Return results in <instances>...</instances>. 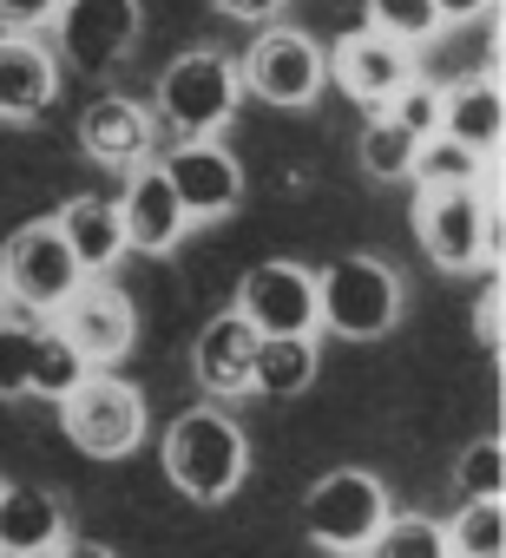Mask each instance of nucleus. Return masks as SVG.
<instances>
[{
  "instance_id": "1",
  "label": "nucleus",
  "mask_w": 506,
  "mask_h": 558,
  "mask_svg": "<svg viewBox=\"0 0 506 558\" xmlns=\"http://www.w3.org/2000/svg\"><path fill=\"white\" fill-rule=\"evenodd\" d=\"M158 460H165V480L191 506H224L243 486V473H250V440H243V427L224 408H184L165 427Z\"/></svg>"
},
{
  "instance_id": "2",
  "label": "nucleus",
  "mask_w": 506,
  "mask_h": 558,
  "mask_svg": "<svg viewBox=\"0 0 506 558\" xmlns=\"http://www.w3.org/2000/svg\"><path fill=\"white\" fill-rule=\"evenodd\" d=\"M316 323L342 342H382L401 323V276L382 256H336L316 276Z\"/></svg>"
},
{
  "instance_id": "3",
  "label": "nucleus",
  "mask_w": 506,
  "mask_h": 558,
  "mask_svg": "<svg viewBox=\"0 0 506 558\" xmlns=\"http://www.w3.org/2000/svg\"><path fill=\"white\" fill-rule=\"evenodd\" d=\"M388 486L369 466H336L303 493V532L336 551V558H362L375 545V532L388 525Z\"/></svg>"
},
{
  "instance_id": "4",
  "label": "nucleus",
  "mask_w": 506,
  "mask_h": 558,
  "mask_svg": "<svg viewBox=\"0 0 506 558\" xmlns=\"http://www.w3.org/2000/svg\"><path fill=\"white\" fill-rule=\"evenodd\" d=\"M237 99H243L237 66L210 47H191L158 73V112L152 119H165L178 138H217L237 119Z\"/></svg>"
},
{
  "instance_id": "5",
  "label": "nucleus",
  "mask_w": 506,
  "mask_h": 558,
  "mask_svg": "<svg viewBox=\"0 0 506 558\" xmlns=\"http://www.w3.org/2000/svg\"><path fill=\"white\" fill-rule=\"evenodd\" d=\"M414 236L434 269H480L499 256V217L486 184L480 191H421L414 197Z\"/></svg>"
},
{
  "instance_id": "6",
  "label": "nucleus",
  "mask_w": 506,
  "mask_h": 558,
  "mask_svg": "<svg viewBox=\"0 0 506 558\" xmlns=\"http://www.w3.org/2000/svg\"><path fill=\"white\" fill-rule=\"evenodd\" d=\"M145 34V8L138 0H60V14H53V40L67 66H80L86 80H112L132 47Z\"/></svg>"
},
{
  "instance_id": "7",
  "label": "nucleus",
  "mask_w": 506,
  "mask_h": 558,
  "mask_svg": "<svg viewBox=\"0 0 506 558\" xmlns=\"http://www.w3.org/2000/svg\"><path fill=\"white\" fill-rule=\"evenodd\" d=\"M0 283H8V296L27 303L34 316H47V310L60 316L67 296L86 283V276H80L67 236L53 230V217H34V223H21L8 243H0Z\"/></svg>"
},
{
  "instance_id": "8",
  "label": "nucleus",
  "mask_w": 506,
  "mask_h": 558,
  "mask_svg": "<svg viewBox=\"0 0 506 558\" xmlns=\"http://www.w3.org/2000/svg\"><path fill=\"white\" fill-rule=\"evenodd\" d=\"M60 427L80 453L93 460H125L145 440V395L119 375H86L67 401H60Z\"/></svg>"
},
{
  "instance_id": "9",
  "label": "nucleus",
  "mask_w": 506,
  "mask_h": 558,
  "mask_svg": "<svg viewBox=\"0 0 506 558\" xmlns=\"http://www.w3.org/2000/svg\"><path fill=\"white\" fill-rule=\"evenodd\" d=\"M237 316L250 323L257 342H277V336H316V269L290 263V256H270L257 263L237 283Z\"/></svg>"
},
{
  "instance_id": "10",
  "label": "nucleus",
  "mask_w": 506,
  "mask_h": 558,
  "mask_svg": "<svg viewBox=\"0 0 506 558\" xmlns=\"http://www.w3.org/2000/svg\"><path fill=\"white\" fill-rule=\"evenodd\" d=\"M237 86H250L264 106L297 112V106H310V99L323 93V53H316V40L297 34V27H264L257 40H250L243 66H237Z\"/></svg>"
},
{
  "instance_id": "11",
  "label": "nucleus",
  "mask_w": 506,
  "mask_h": 558,
  "mask_svg": "<svg viewBox=\"0 0 506 558\" xmlns=\"http://www.w3.org/2000/svg\"><path fill=\"white\" fill-rule=\"evenodd\" d=\"M158 171H165V184H171V197L191 223H210V217L243 204V165L217 138H178L158 158Z\"/></svg>"
},
{
  "instance_id": "12",
  "label": "nucleus",
  "mask_w": 506,
  "mask_h": 558,
  "mask_svg": "<svg viewBox=\"0 0 506 558\" xmlns=\"http://www.w3.org/2000/svg\"><path fill=\"white\" fill-rule=\"evenodd\" d=\"M53 329H60L67 349L99 375V368H112V362L132 349L138 316H132V296H125V290H112V283H80V290L67 296V310H60Z\"/></svg>"
},
{
  "instance_id": "13",
  "label": "nucleus",
  "mask_w": 506,
  "mask_h": 558,
  "mask_svg": "<svg viewBox=\"0 0 506 558\" xmlns=\"http://www.w3.org/2000/svg\"><path fill=\"white\" fill-rule=\"evenodd\" d=\"M80 145H86L93 165H106V171L125 178V171L152 165L158 119H152V106H138V99H125V93H106V99L86 106V119H80Z\"/></svg>"
},
{
  "instance_id": "14",
  "label": "nucleus",
  "mask_w": 506,
  "mask_h": 558,
  "mask_svg": "<svg viewBox=\"0 0 506 558\" xmlns=\"http://www.w3.org/2000/svg\"><path fill=\"white\" fill-rule=\"evenodd\" d=\"M112 210H119L125 250H138V256H165V250H178L184 230H191V217L178 210V197H171V184H165V171H158V158L138 165V171H125V191L112 197Z\"/></svg>"
},
{
  "instance_id": "15",
  "label": "nucleus",
  "mask_w": 506,
  "mask_h": 558,
  "mask_svg": "<svg viewBox=\"0 0 506 558\" xmlns=\"http://www.w3.org/2000/svg\"><path fill=\"white\" fill-rule=\"evenodd\" d=\"M336 80H342V93L362 99L369 112H388V99H395L401 86H414L421 73H414V47H401V40L375 34V27H362V34H349V40L336 47Z\"/></svg>"
},
{
  "instance_id": "16",
  "label": "nucleus",
  "mask_w": 506,
  "mask_h": 558,
  "mask_svg": "<svg viewBox=\"0 0 506 558\" xmlns=\"http://www.w3.org/2000/svg\"><path fill=\"white\" fill-rule=\"evenodd\" d=\"M60 93V60L34 34H0V119H40Z\"/></svg>"
},
{
  "instance_id": "17",
  "label": "nucleus",
  "mask_w": 506,
  "mask_h": 558,
  "mask_svg": "<svg viewBox=\"0 0 506 558\" xmlns=\"http://www.w3.org/2000/svg\"><path fill=\"white\" fill-rule=\"evenodd\" d=\"M67 545V506L47 486H0V558H53Z\"/></svg>"
},
{
  "instance_id": "18",
  "label": "nucleus",
  "mask_w": 506,
  "mask_h": 558,
  "mask_svg": "<svg viewBox=\"0 0 506 558\" xmlns=\"http://www.w3.org/2000/svg\"><path fill=\"white\" fill-rule=\"evenodd\" d=\"M250 362H257V336H250V323L237 310L210 316L204 336H197V349H191V368H197L204 395H217V401L250 395Z\"/></svg>"
},
{
  "instance_id": "19",
  "label": "nucleus",
  "mask_w": 506,
  "mask_h": 558,
  "mask_svg": "<svg viewBox=\"0 0 506 558\" xmlns=\"http://www.w3.org/2000/svg\"><path fill=\"white\" fill-rule=\"evenodd\" d=\"M499 132H506V106H499L493 73H473V80H460V86L441 93V138H454V145H467L473 158L493 165Z\"/></svg>"
},
{
  "instance_id": "20",
  "label": "nucleus",
  "mask_w": 506,
  "mask_h": 558,
  "mask_svg": "<svg viewBox=\"0 0 506 558\" xmlns=\"http://www.w3.org/2000/svg\"><path fill=\"white\" fill-rule=\"evenodd\" d=\"M53 230L67 236V250H73V263H80L86 283H93V276H106L125 256V230H119L112 197H67L60 217H53Z\"/></svg>"
},
{
  "instance_id": "21",
  "label": "nucleus",
  "mask_w": 506,
  "mask_h": 558,
  "mask_svg": "<svg viewBox=\"0 0 506 558\" xmlns=\"http://www.w3.org/2000/svg\"><path fill=\"white\" fill-rule=\"evenodd\" d=\"M310 381H316V336H277V342H257V362H250V395L297 401Z\"/></svg>"
},
{
  "instance_id": "22",
  "label": "nucleus",
  "mask_w": 506,
  "mask_h": 558,
  "mask_svg": "<svg viewBox=\"0 0 506 558\" xmlns=\"http://www.w3.org/2000/svg\"><path fill=\"white\" fill-rule=\"evenodd\" d=\"M408 184H421V191H480L486 184V158H473L467 145H454V138L434 132V138H421Z\"/></svg>"
},
{
  "instance_id": "23",
  "label": "nucleus",
  "mask_w": 506,
  "mask_h": 558,
  "mask_svg": "<svg viewBox=\"0 0 506 558\" xmlns=\"http://www.w3.org/2000/svg\"><path fill=\"white\" fill-rule=\"evenodd\" d=\"M454 558H506V499H467L447 525Z\"/></svg>"
},
{
  "instance_id": "24",
  "label": "nucleus",
  "mask_w": 506,
  "mask_h": 558,
  "mask_svg": "<svg viewBox=\"0 0 506 558\" xmlns=\"http://www.w3.org/2000/svg\"><path fill=\"white\" fill-rule=\"evenodd\" d=\"M414 151H421V138H408L395 119L375 112L369 132H362V151H356V158H362V171H369L375 184H401V178L414 171Z\"/></svg>"
},
{
  "instance_id": "25",
  "label": "nucleus",
  "mask_w": 506,
  "mask_h": 558,
  "mask_svg": "<svg viewBox=\"0 0 506 558\" xmlns=\"http://www.w3.org/2000/svg\"><path fill=\"white\" fill-rule=\"evenodd\" d=\"M362 558H454V551H447V525H434L421 512H388V525L375 532V545Z\"/></svg>"
},
{
  "instance_id": "26",
  "label": "nucleus",
  "mask_w": 506,
  "mask_h": 558,
  "mask_svg": "<svg viewBox=\"0 0 506 558\" xmlns=\"http://www.w3.org/2000/svg\"><path fill=\"white\" fill-rule=\"evenodd\" d=\"M93 368L67 349V336L60 329H40V349H34V395H47V401H67L80 381H86Z\"/></svg>"
},
{
  "instance_id": "27",
  "label": "nucleus",
  "mask_w": 506,
  "mask_h": 558,
  "mask_svg": "<svg viewBox=\"0 0 506 558\" xmlns=\"http://www.w3.org/2000/svg\"><path fill=\"white\" fill-rule=\"evenodd\" d=\"M34 349H40V323H0V401L34 395Z\"/></svg>"
},
{
  "instance_id": "28",
  "label": "nucleus",
  "mask_w": 506,
  "mask_h": 558,
  "mask_svg": "<svg viewBox=\"0 0 506 558\" xmlns=\"http://www.w3.org/2000/svg\"><path fill=\"white\" fill-rule=\"evenodd\" d=\"M369 27L401 47H421L441 34V14H434V0H369Z\"/></svg>"
},
{
  "instance_id": "29",
  "label": "nucleus",
  "mask_w": 506,
  "mask_h": 558,
  "mask_svg": "<svg viewBox=\"0 0 506 558\" xmlns=\"http://www.w3.org/2000/svg\"><path fill=\"white\" fill-rule=\"evenodd\" d=\"M454 480L467 499H506V447L493 434H480L460 460H454Z\"/></svg>"
},
{
  "instance_id": "30",
  "label": "nucleus",
  "mask_w": 506,
  "mask_h": 558,
  "mask_svg": "<svg viewBox=\"0 0 506 558\" xmlns=\"http://www.w3.org/2000/svg\"><path fill=\"white\" fill-rule=\"evenodd\" d=\"M382 119H395L408 138H434V132H441V86H427V80L401 86V93L388 99V112H382Z\"/></svg>"
},
{
  "instance_id": "31",
  "label": "nucleus",
  "mask_w": 506,
  "mask_h": 558,
  "mask_svg": "<svg viewBox=\"0 0 506 558\" xmlns=\"http://www.w3.org/2000/svg\"><path fill=\"white\" fill-rule=\"evenodd\" d=\"M60 14V0H0V34H34Z\"/></svg>"
},
{
  "instance_id": "32",
  "label": "nucleus",
  "mask_w": 506,
  "mask_h": 558,
  "mask_svg": "<svg viewBox=\"0 0 506 558\" xmlns=\"http://www.w3.org/2000/svg\"><path fill=\"white\" fill-rule=\"evenodd\" d=\"M210 8H217L224 21H243V27H270V21L284 14V0H210Z\"/></svg>"
},
{
  "instance_id": "33",
  "label": "nucleus",
  "mask_w": 506,
  "mask_h": 558,
  "mask_svg": "<svg viewBox=\"0 0 506 558\" xmlns=\"http://www.w3.org/2000/svg\"><path fill=\"white\" fill-rule=\"evenodd\" d=\"M473 329H480V349H499V283H486V296L473 310Z\"/></svg>"
},
{
  "instance_id": "34",
  "label": "nucleus",
  "mask_w": 506,
  "mask_h": 558,
  "mask_svg": "<svg viewBox=\"0 0 506 558\" xmlns=\"http://www.w3.org/2000/svg\"><path fill=\"white\" fill-rule=\"evenodd\" d=\"M486 8H493V0H434V14H441V27H447V21H454V27H460V21H480Z\"/></svg>"
},
{
  "instance_id": "35",
  "label": "nucleus",
  "mask_w": 506,
  "mask_h": 558,
  "mask_svg": "<svg viewBox=\"0 0 506 558\" xmlns=\"http://www.w3.org/2000/svg\"><path fill=\"white\" fill-rule=\"evenodd\" d=\"M53 558H112V545H99V538H67Z\"/></svg>"
},
{
  "instance_id": "36",
  "label": "nucleus",
  "mask_w": 506,
  "mask_h": 558,
  "mask_svg": "<svg viewBox=\"0 0 506 558\" xmlns=\"http://www.w3.org/2000/svg\"><path fill=\"white\" fill-rule=\"evenodd\" d=\"M0 310H8V283H0Z\"/></svg>"
}]
</instances>
